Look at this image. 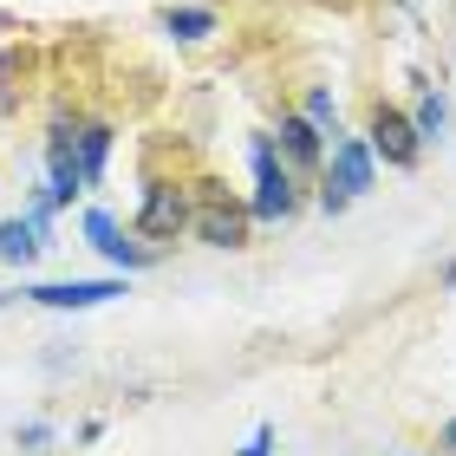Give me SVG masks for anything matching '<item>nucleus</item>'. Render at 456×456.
<instances>
[{
	"label": "nucleus",
	"instance_id": "1",
	"mask_svg": "<svg viewBox=\"0 0 456 456\" xmlns=\"http://www.w3.org/2000/svg\"><path fill=\"white\" fill-rule=\"evenodd\" d=\"M379 183V151L371 137H333L326 143V183H320V209L339 216L352 196H365Z\"/></svg>",
	"mask_w": 456,
	"mask_h": 456
},
{
	"label": "nucleus",
	"instance_id": "2",
	"mask_svg": "<svg viewBox=\"0 0 456 456\" xmlns=\"http://www.w3.org/2000/svg\"><path fill=\"white\" fill-rule=\"evenodd\" d=\"M248 163H255V202H248V216H255V222H287V216L300 209V183H294V170L281 163L274 137H255V143H248Z\"/></svg>",
	"mask_w": 456,
	"mask_h": 456
},
{
	"label": "nucleus",
	"instance_id": "3",
	"mask_svg": "<svg viewBox=\"0 0 456 456\" xmlns=\"http://www.w3.org/2000/svg\"><path fill=\"white\" fill-rule=\"evenodd\" d=\"M131 294V274H98V281H39V287H20V300L33 306H53V314H92V306H111Z\"/></svg>",
	"mask_w": 456,
	"mask_h": 456
},
{
	"label": "nucleus",
	"instance_id": "4",
	"mask_svg": "<svg viewBox=\"0 0 456 456\" xmlns=\"http://www.w3.org/2000/svg\"><path fill=\"white\" fill-rule=\"evenodd\" d=\"M365 137H371V151H379V163H391V170H418V157H424V137H418V124H411L398 105H371V124H365Z\"/></svg>",
	"mask_w": 456,
	"mask_h": 456
},
{
	"label": "nucleus",
	"instance_id": "5",
	"mask_svg": "<svg viewBox=\"0 0 456 456\" xmlns=\"http://www.w3.org/2000/svg\"><path fill=\"white\" fill-rule=\"evenodd\" d=\"M190 228H196V241H209V248H248L255 216H248L241 202H228V196H202V216Z\"/></svg>",
	"mask_w": 456,
	"mask_h": 456
},
{
	"label": "nucleus",
	"instance_id": "6",
	"mask_svg": "<svg viewBox=\"0 0 456 456\" xmlns=\"http://www.w3.org/2000/svg\"><path fill=\"white\" fill-rule=\"evenodd\" d=\"M274 143H281V157L294 163V170H320V163H326V131L306 111H281Z\"/></svg>",
	"mask_w": 456,
	"mask_h": 456
},
{
	"label": "nucleus",
	"instance_id": "7",
	"mask_svg": "<svg viewBox=\"0 0 456 456\" xmlns=\"http://www.w3.org/2000/svg\"><path fill=\"white\" fill-rule=\"evenodd\" d=\"M86 241H92L111 267H124V274H131V267H151V248H137L131 235H124L111 209H92V216H86Z\"/></svg>",
	"mask_w": 456,
	"mask_h": 456
},
{
	"label": "nucleus",
	"instance_id": "8",
	"mask_svg": "<svg viewBox=\"0 0 456 456\" xmlns=\"http://www.w3.org/2000/svg\"><path fill=\"white\" fill-rule=\"evenodd\" d=\"M176 228H190V216H183V190L176 183H151V196H143V216H137V235H176Z\"/></svg>",
	"mask_w": 456,
	"mask_h": 456
},
{
	"label": "nucleus",
	"instance_id": "9",
	"mask_svg": "<svg viewBox=\"0 0 456 456\" xmlns=\"http://www.w3.org/2000/svg\"><path fill=\"white\" fill-rule=\"evenodd\" d=\"M111 143H118V131L105 118H92V124H78V137H72V151H78V170H86V183H98L105 176V163H111Z\"/></svg>",
	"mask_w": 456,
	"mask_h": 456
},
{
	"label": "nucleus",
	"instance_id": "10",
	"mask_svg": "<svg viewBox=\"0 0 456 456\" xmlns=\"http://www.w3.org/2000/svg\"><path fill=\"white\" fill-rule=\"evenodd\" d=\"M163 33L183 39V46H196V39L222 33V20H216V7H163Z\"/></svg>",
	"mask_w": 456,
	"mask_h": 456
},
{
	"label": "nucleus",
	"instance_id": "11",
	"mask_svg": "<svg viewBox=\"0 0 456 456\" xmlns=\"http://www.w3.org/2000/svg\"><path fill=\"white\" fill-rule=\"evenodd\" d=\"M33 255H39V222L33 216H7V222H0V261L27 267Z\"/></svg>",
	"mask_w": 456,
	"mask_h": 456
},
{
	"label": "nucleus",
	"instance_id": "12",
	"mask_svg": "<svg viewBox=\"0 0 456 456\" xmlns=\"http://www.w3.org/2000/svg\"><path fill=\"white\" fill-rule=\"evenodd\" d=\"M411 124H418V137H424V143H437V137L450 131V98H444V92H424V98H418V111H411Z\"/></svg>",
	"mask_w": 456,
	"mask_h": 456
},
{
	"label": "nucleus",
	"instance_id": "13",
	"mask_svg": "<svg viewBox=\"0 0 456 456\" xmlns=\"http://www.w3.org/2000/svg\"><path fill=\"white\" fill-rule=\"evenodd\" d=\"M306 118H314L320 124V131H333V124H339V98L333 92H326V86H314V92H306V105H300Z\"/></svg>",
	"mask_w": 456,
	"mask_h": 456
},
{
	"label": "nucleus",
	"instance_id": "14",
	"mask_svg": "<svg viewBox=\"0 0 456 456\" xmlns=\"http://www.w3.org/2000/svg\"><path fill=\"white\" fill-rule=\"evenodd\" d=\"M241 456H274V424H255V430H248Z\"/></svg>",
	"mask_w": 456,
	"mask_h": 456
},
{
	"label": "nucleus",
	"instance_id": "15",
	"mask_svg": "<svg viewBox=\"0 0 456 456\" xmlns=\"http://www.w3.org/2000/svg\"><path fill=\"white\" fill-rule=\"evenodd\" d=\"M13 437H20V450H39V444H53V424H20Z\"/></svg>",
	"mask_w": 456,
	"mask_h": 456
},
{
	"label": "nucleus",
	"instance_id": "16",
	"mask_svg": "<svg viewBox=\"0 0 456 456\" xmlns=\"http://www.w3.org/2000/svg\"><path fill=\"white\" fill-rule=\"evenodd\" d=\"M437 444H444V450H456V418H450V424L437 430Z\"/></svg>",
	"mask_w": 456,
	"mask_h": 456
},
{
	"label": "nucleus",
	"instance_id": "17",
	"mask_svg": "<svg viewBox=\"0 0 456 456\" xmlns=\"http://www.w3.org/2000/svg\"><path fill=\"white\" fill-rule=\"evenodd\" d=\"M444 287H450V294H456V261H450V267H444Z\"/></svg>",
	"mask_w": 456,
	"mask_h": 456
},
{
	"label": "nucleus",
	"instance_id": "18",
	"mask_svg": "<svg viewBox=\"0 0 456 456\" xmlns=\"http://www.w3.org/2000/svg\"><path fill=\"white\" fill-rule=\"evenodd\" d=\"M7 300H20V294H7V287H0V306H7Z\"/></svg>",
	"mask_w": 456,
	"mask_h": 456
}]
</instances>
